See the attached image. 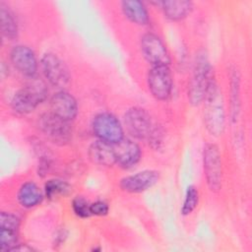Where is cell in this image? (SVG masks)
Instances as JSON below:
<instances>
[{"mask_svg": "<svg viewBox=\"0 0 252 252\" xmlns=\"http://www.w3.org/2000/svg\"><path fill=\"white\" fill-rule=\"evenodd\" d=\"M204 123L211 135L220 136L223 133L225 115L222 94L217 82L212 79L204 98Z\"/></svg>", "mask_w": 252, "mask_h": 252, "instance_id": "1", "label": "cell"}, {"mask_svg": "<svg viewBox=\"0 0 252 252\" xmlns=\"http://www.w3.org/2000/svg\"><path fill=\"white\" fill-rule=\"evenodd\" d=\"M47 94L46 84L35 77L32 78L30 83L14 94L11 100L12 109L21 115L32 113L47 98Z\"/></svg>", "mask_w": 252, "mask_h": 252, "instance_id": "2", "label": "cell"}, {"mask_svg": "<svg viewBox=\"0 0 252 252\" xmlns=\"http://www.w3.org/2000/svg\"><path fill=\"white\" fill-rule=\"evenodd\" d=\"M212 79L208 55L200 50L195 56L193 75L188 85V99L192 105H199L204 100Z\"/></svg>", "mask_w": 252, "mask_h": 252, "instance_id": "3", "label": "cell"}, {"mask_svg": "<svg viewBox=\"0 0 252 252\" xmlns=\"http://www.w3.org/2000/svg\"><path fill=\"white\" fill-rule=\"evenodd\" d=\"M93 132L102 142L114 145L124 138L123 127L118 118L107 111L97 113L92 122Z\"/></svg>", "mask_w": 252, "mask_h": 252, "instance_id": "4", "label": "cell"}, {"mask_svg": "<svg viewBox=\"0 0 252 252\" xmlns=\"http://www.w3.org/2000/svg\"><path fill=\"white\" fill-rule=\"evenodd\" d=\"M37 124L44 136L56 145L63 146L72 140L70 122L56 116L51 111L40 115Z\"/></svg>", "mask_w": 252, "mask_h": 252, "instance_id": "5", "label": "cell"}, {"mask_svg": "<svg viewBox=\"0 0 252 252\" xmlns=\"http://www.w3.org/2000/svg\"><path fill=\"white\" fill-rule=\"evenodd\" d=\"M203 166L207 184L211 191L217 192L221 187L222 164L219 147L216 144H206L203 151Z\"/></svg>", "mask_w": 252, "mask_h": 252, "instance_id": "6", "label": "cell"}, {"mask_svg": "<svg viewBox=\"0 0 252 252\" xmlns=\"http://www.w3.org/2000/svg\"><path fill=\"white\" fill-rule=\"evenodd\" d=\"M40 68L46 81L55 88H64L71 79L68 67L53 52H46L42 55Z\"/></svg>", "mask_w": 252, "mask_h": 252, "instance_id": "7", "label": "cell"}, {"mask_svg": "<svg viewBox=\"0 0 252 252\" xmlns=\"http://www.w3.org/2000/svg\"><path fill=\"white\" fill-rule=\"evenodd\" d=\"M140 46L144 58L152 66H169V53L158 35L153 32L145 33L141 37Z\"/></svg>", "mask_w": 252, "mask_h": 252, "instance_id": "8", "label": "cell"}, {"mask_svg": "<svg viewBox=\"0 0 252 252\" xmlns=\"http://www.w3.org/2000/svg\"><path fill=\"white\" fill-rule=\"evenodd\" d=\"M124 125L131 137L138 140H146L153 129L154 123L147 110L135 106L125 112Z\"/></svg>", "mask_w": 252, "mask_h": 252, "instance_id": "9", "label": "cell"}, {"mask_svg": "<svg viewBox=\"0 0 252 252\" xmlns=\"http://www.w3.org/2000/svg\"><path fill=\"white\" fill-rule=\"evenodd\" d=\"M149 91L158 100L167 99L172 92V76L169 66H152L148 73Z\"/></svg>", "mask_w": 252, "mask_h": 252, "instance_id": "10", "label": "cell"}, {"mask_svg": "<svg viewBox=\"0 0 252 252\" xmlns=\"http://www.w3.org/2000/svg\"><path fill=\"white\" fill-rule=\"evenodd\" d=\"M10 59L14 67L21 74L29 79L35 77L38 69V63L35 53L32 48L23 44L16 45L10 52Z\"/></svg>", "mask_w": 252, "mask_h": 252, "instance_id": "11", "label": "cell"}, {"mask_svg": "<svg viewBox=\"0 0 252 252\" xmlns=\"http://www.w3.org/2000/svg\"><path fill=\"white\" fill-rule=\"evenodd\" d=\"M158 180L159 172L158 170L146 169L121 178L119 186L127 193H141L152 188Z\"/></svg>", "mask_w": 252, "mask_h": 252, "instance_id": "12", "label": "cell"}, {"mask_svg": "<svg viewBox=\"0 0 252 252\" xmlns=\"http://www.w3.org/2000/svg\"><path fill=\"white\" fill-rule=\"evenodd\" d=\"M50 109L56 116L71 122L78 114V103L70 93L62 90L51 96Z\"/></svg>", "mask_w": 252, "mask_h": 252, "instance_id": "13", "label": "cell"}, {"mask_svg": "<svg viewBox=\"0 0 252 252\" xmlns=\"http://www.w3.org/2000/svg\"><path fill=\"white\" fill-rule=\"evenodd\" d=\"M116 164L128 169L135 166L142 158V151L139 145L129 138H123L113 145Z\"/></svg>", "mask_w": 252, "mask_h": 252, "instance_id": "14", "label": "cell"}, {"mask_svg": "<svg viewBox=\"0 0 252 252\" xmlns=\"http://www.w3.org/2000/svg\"><path fill=\"white\" fill-rule=\"evenodd\" d=\"M88 156L94 163L101 166H112L116 164L113 145L100 140H96L90 145Z\"/></svg>", "mask_w": 252, "mask_h": 252, "instance_id": "15", "label": "cell"}, {"mask_svg": "<svg viewBox=\"0 0 252 252\" xmlns=\"http://www.w3.org/2000/svg\"><path fill=\"white\" fill-rule=\"evenodd\" d=\"M160 7L164 16L170 21H181L185 19L193 10L194 4L189 0H169L154 2Z\"/></svg>", "mask_w": 252, "mask_h": 252, "instance_id": "16", "label": "cell"}, {"mask_svg": "<svg viewBox=\"0 0 252 252\" xmlns=\"http://www.w3.org/2000/svg\"><path fill=\"white\" fill-rule=\"evenodd\" d=\"M44 196V192L40 190L33 181H27L23 183L17 193V200L21 207L25 209H32L38 206Z\"/></svg>", "mask_w": 252, "mask_h": 252, "instance_id": "17", "label": "cell"}, {"mask_svg": "<svg viewBox=\"0 0 252 252\" xmlns=\"http://www.w3.org/2000/svg\"><path fill=\"white\" fill-rule=\"evenodd\" d=\"M121 9L124 16L130 22L139 26H146L149 24V12L144 2L139 0L122 1Z\"/></svg>", "mask_w": 252, "mask_h": 252, "instance_id": "18", "label": "cell"}, {"mask_svg": "<svg viewBox=\"0 0 252 252\" xmlns=\"http://www.w3.org/2000/svg\"><path fill=\"white\" fill-rule=\"evenodd\" d=\"M0 21L2 35L9 40L17 38L19 34V26L17 19L10 7L4 2L0 3Z\"/></svg>", "mask_w": 252, "mask_h": 252, "instance_id": "19", "label": "cell"}, {"mask_svg": "<svg viewBox=\"0 0 252 252\" xmlns=\"http://www.w3.org/2000/svg\"><path fill=\"white\" fill-rule=\"evenodd\" d=\"M44 195L48 199H55L66 196L71 192V185L65 180L59 178H52L44 184Z\"/></svg>", "mask_w": 252, "mask_h": 252, "instance_id": "20", "label": "cell"}, {"mask_svg": "<svg viewBox=\"0 0 252 252\" xmlns=\"http://www.w3.org/2000/svg\"><path fill=\"white\" fill-rule=\"evenodd\" d=\"M199 203V191L198 189L190 185L185 193V197L183 200V204L181 207V214L183 216H188L190 215L198 206Z\"/></svg>", "mask_w": 252, "mask_h": 252, "instance_id": "21", "label": "cell"}, {"mask_svg": "<svg viewBox=\"0 0 252 252\" xmlns=\"http://www.w3.org/2000/svg\"><path fill=\"white\" fill-rule=\"evenodd\" d=\"M239 75L237 71H234L231 75V117L232 120H235V118L238 115L239 112V91H240V80Z\"/></svg>", "mask_w": 252, "mask_h": 252, "instance_id": "22", "label": "cell"}, {"mask_svg": "<svg viewBox=\"0 0 252 252\" xmlns=\"http://www.w3.org/2000/svg\"><path fill=\"white\" fill-rule=\"evenodd\" d=\"M18 244V231L1 228L0 248L3 252L12 251Z\"/></svg>", "mask_w": 252, "mask_h": 252, "instance_id": "23", "label": "cell"}, {"mask_svg": "<svg viewBox=\"0 0 252 252\" xmlns=\"http://www.w3.org/2000/svg\"><path fill=\"white\" fill-rule=\"evenodd\" d=\"M72 210L74 214L82 219L91 217V203L83 196H76L72 200Z\"/></svg>", "mask_w": 252, "mask_h": 252, "instance_id": "24", "label": "cell"}, {"mask_svg": "<svg viewBox=\"0 0 252 252\" xmlns=\"http://www.w3.org/2000/svg\"><path fill=\"white\" fill-rule=\"evenodd\" d=\"M20 218L12 213L2 212L0 215V227L10 230L19 231L20 228Z\"/></svg>", "mask_w": 252, "mask_h": 252, "instance_id": "25", "label": "cell"}, {"mask_svg": "<svg viewBox=\"0 0 252 252\" xmlns=\"http://www.w3.org/2000/svg\"><path fill=\"white\" fill-rule=\"evenodd\" d=\"M149 141V145H151V147L155 150L159 149L162 141H163V131L161 129L160 126H158L156 124H154L153 129L147 139Z\"/></svg>", "mask_w": 252, "mask_h": 252, "instance_id": "26", "label": "cell"}, {"mask_svg": "<svg viewBox=\"0 0 252 252\" xmlns=\"http://www.w3.org/2000/svg\"><path fill=\"white\" fill-rule=\"evenodd\" d=\"M90 209H91V215L97 216V217L106 216L109 212V206L104 200H96L91 203Z\"/></svg>", "mask_w": 252, "mask_h": 252, "instance_id": "27", "label": "cell"}]
</instances>
